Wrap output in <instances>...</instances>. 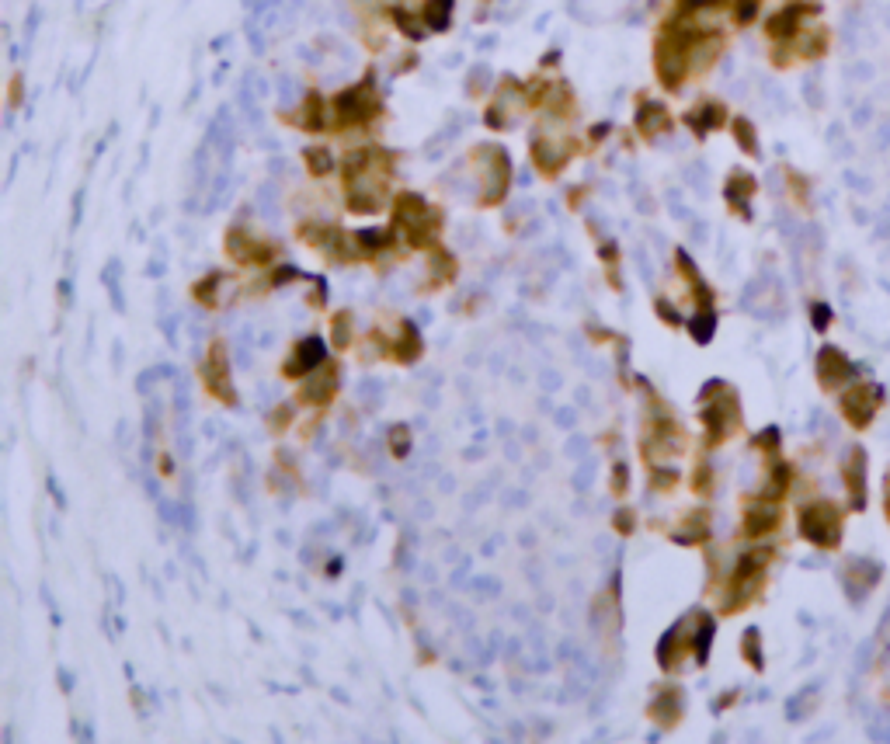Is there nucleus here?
<instances>
[{
	"label": "nucleus",
	"instance_id": "nucleus-1",
	"mask_svg": "<svg viewBox=\"0 0 890 744\" xmlns=\"http://www.w3.org/2000/svg\"><path fill=\"white\" fill-rule=\"evenodd\" d=\"M769 560H772L769 546H758V550L741 553V560L734 564V571H731V581H727V588H724V612H727V616H731V612H741L751 598L762 592L765 574H769Z\"/></svg>",
	"mask_w": 890,
	"mask_h": 744
},
{
	"label": "nucleus",
	"instance_id": "nucleus-2",
	"mask_svg": "<svg viewBox=\"0 0 890 744\" xmlns=\"http://www.w3.org/2000/svg\"><path fill=\"white\" fill-rule=\"evenodd\" d=\"M797 529H800V536H804L811 546L831 553V550H838V546H842L845 512L835 505V501H828V498L807 501V505L800 508V515H797Z\"/></svg>",
	"mask_w": 890,
	"mask_h": 744
},
{
	"label": "nucleus",
	"instance_id": "nucleus-3",
	"mask_svg": "<svg viewBox=\"0 0 890 744\" xmlns=\"http://www.w3.org/2000/svg\"><path fill=\"white\" fill-rule=\"evenodd\" d=\"M880 404H884V390H880L877 383H866V379L849 383L842 390V397H838V411H842V418L849 421V428H856V432H866V428L877 421Z\"/></svg>",
	"mask_w": 890,
	"mask_h": 744
},
{
	"label": "nucleus",
	"instance_id": "nucleus-4",
	"mask_svg": "<svg viewBox=\"0 0 890 744\" xmlns=\"http://www.w3.org/2000/svg\"><path fill=\"white\" fill-rule=\"evenodd\" d=\"M821 11L824 7L817 4V0H790V4H783L769 21H765V35L772 39V46H786V42H793L800 32H804L807 21L821 18Z\"/></svg>",
	"mask_w": 890,
	"mask_h": 744
},
{
	"label": "nucleus",
	"instance_id": "nucleus-5",
	"mask_svg": "<svg viewBox=\"0 0 890 744\" xmlns=\"http://www.w3.org/2000/svg\"><path fill=\"white\" fill-rule=\"evenodd\" d=\"M397 226H404L414 247H428L439 237V213L425 206L418 195H400L397 199Z\"/></svg>",
	"mask_w": 890,
	"mask_h": 744
},
{
	"label": "nucleus",
	"instance_id": "nucleus-6",
	"mask_svg": "<svg viewBox=\"0 0 890 744\" xmlns=\"http://www.w3.org/2000/svg\"><path fill=\"white\" fill-rule=\"evenodd\" d=\"M842 484L849 494L852 512H866V494H870V456L863 446H849L842 459Z\"/></svg>",
	"mask_w": 890,
	"mask_h": 744
},
{
	"label": "nucleus",
	"instance_id": "nucleus-7",
	"mask_svg": "<svg viewBox=\"0 0 890 744\" xmlns=\"http://www.w3.org/2000/svg\"><path fill=\"white\" fill-rule=\"evenodd\" d=\"M699 418H703L706 425V435H710V446H720L724 439H731V432L741 425V407H738V393L727 386L724 397L717 400V404L703 407L699 411Z\"/></svg>",
	"mask_w": 890,
	"mask_h": 744
},
{
	"label": "nucleus",
	"instance_id": "nucleus-8",
	"mask_svg": "<svg viewBox=\"0 0 890 744\" xmlns=\"http://www.w3.org/2000/svg\"><path fill=\"white\" fill-rule=\"evenodd\" d=\"M856 366L849 362V355L842 352V348L835 345H824L821 352H817V383H821V390H842V386L856 383Z\"/></svg>",
	"mask_w": 890,
	"mask_h": 744
},
{
	"label": "nucleus",
	"instance_id": "nucleus-9",
	"mask_svg": "<svg viewBox=\"0 0 890 744\" xmlns=\"http://www.w3.org/2000/svg\"><path fill=\"white\" fill-rule=\"evenodd\" d=\"M779 525H783V508H779V501L758 494V498L748 505V512H744V536L748 539L772 536Z\"/></svg>",
	"mask_w": 890,
	"mask_h": 744
},
{
	"label": "nucleus",
	"instance_id": "nucleus-10",
	"mask_svg": "<svg viewBox=\"0 0 890 744\" xmlns=\"http://www.w3.org/2000/svg\"><path fill=\"white\" fill-rule=\"evenodd\" d=\"M369 115H376V98H372L369 87H352V91L338 94L334 98V119L341 126H355V122H366Z\"/></svg>",
	"mask_w": 890,
	"mask_h": 744
},
{
	"label": "nucleus",
	"instance_id": "nucleus-11",
	"mask_svg": "<svg viewBox=\"0 0 890 744\" xmlns=\"http://www.w3.org/2000/svg\"><path fill=\"white\" fill-rule=\"evenodd\" d=\"M842 585L845 592H849V598H866L880 585V564H873V560L866 557H852L849 564L842 567Z\"/></svg>",
	"mask_w": 890,
	"mask_h": 744
},
{
	"label": "nucleus",
	"instance_id": "nucleus-12",
	"mask_svg": "<svg viewBox=\"0 0 890 744\" xmlns=\"http://www.w3.org/2000/svg\"><path fill=\"white\" fill-rule=\"evenodd\" d=\"M206 379L216 397L226 400V404H237V393H233V383H230V366H226V348L220 341L213 345V355H209L206 362Z\"/></svg>",
	"mask_w": 890,
	"mask_h": 744
},
{
	"label": "nucleus",
	"instance_id": "nucleus-13",
	"mask_svg": "<svg viewBox=\"0 0 890 744\" xmlns=\"http://www.w3.org/2000/svg\"><path fill=\"white\" fill-rule=\"evenodd\" d=\"M758 192V181L751 178L748 171H731L724 185V199L731 202V209L741 216V220H751V195Z\"/></svg>",
	"mask_w": 890,
	"mask_h": 744
},
{
	"label": "nucleus",
	"instance_id": "nucleus-14",
	"mask_svg": "<svg viewBox=\"0 0 890 744\" xmlns=\"http://www.w3.org/2000/svg\"><path fill=\"white\" fill-rule=\"evenodd\" d=\"M651 713H654V720H658L661 727H675L678 717L685 713V692L678 689V685H665V689L654 696Z\"/></svg>",
	"mask_w": 890,
	"mask_h": 744
},
{
	"label": "nucleus",
	"instance_id": "nucleus-15",
	"mask_svg": "<svg viewBox=\"0 0 890 744\" xmlns=\"http://www.w3.org/2000/svg\"><path fill=\"white\" fill-rule=\"evenodd\" d=\"M685 122H689L696 136L717 133V129H724V122H727V108L720 105V101H699V105L685 115Z\"/></svg>",
	"mask_w": 890,
	"mask_h": 744
},
{
	"label": "nucleus",
	"instance_id": "nucleus-16",
	"mask_svg": "<svg viewBox=\"0 0 890 744\" xmlns=\"http://www.w3.org/2000/svg\"><path fill=\"white\" fill-rule=\"evenodd\" d=\"M324 359H327V352H324V341H320V338H306V341H299V345H296V355L286 362V376H303V372L317 369Z\"/></svg>",
	"mask_w": 890,
	"mask_h": 744
},
{
	"label": "nucleus",
	"instance_id": "nucleus-17",
	"mask_svg": "<svg viewBox=\"0 0 890 744\" xmlns=\"http://www.w3.org/2000/svg\"><path fill=\"white\" fill-rule=\"evenodd\" d=\"M637 126L644 129L647 136L665 133V129H671L668 108L661 105V101H640V108H637Z\"/></svg>",
	"mask_w": 890,
	"mask_h": 744
},
{
	"label": "nucleus",
	"instance_id": "nucleus-18",
	"mask_svg": "<svg viewBox=\"0 0 890 744\" xmlns=\"http://www.w3.org/2000/svg\"><path fill=\"white\" fill-rule=\"evenodd\" d=\"M334 390H338V369H327V372H320V376L306 379L303 400H310V404H327V400L334 397Z\"/></svg>",
	"mask_w": 890,
	"mask_h": 744
},
{
	"label": "nucleus",
	"instance_id": "nucleus-19",
	"mask_svg": "<svg viewBox=\"0 0 890 744\" xmlns=\"http://www.w3.org/2000/svg\"><path fill=\"white\" fill-rule=\"evenodd\" d=\"M713 633H717V623H713V616L699 612V630L692 633V640H689V651H692V658H696V665H706V661H710Z\"/></svg>",
	"mask_w": 890,
	"mask_h": 744
},
{
	"label": "nucleus",
	"instance_id": "nucleus-20",
	"mask_svg": "<svg viewBox=\"0 0 890 744\" xmlns=\"http://www.w3.org/2000/svg\"><path fill=\"white\" fill-rule=\"evenodd\" d=\"M689 331H692V338H696L699 345H710L713 331H717V313H713V306H703V310L689 320Z\"/></svg>",
	"mask_w": 890,
	"mask_h": 744
},
{
	"label": "nucleus",
	"instance_id": "nucleus-21",
	"mask_svg": "<svg viewBox=\"0 0 890 744\" xmlns=\"http://www.w3.org/2000/svg\"><path fill=\"white\" fill-rule=\"evenodd\" d=\"M532 157H536V164L543 167L546 174H553V171H560V167H564V150H557L553 143H546V140L532 143Z\"/></svg>",
	"mask_w": 890,
	"mask_h": 744
},
{
	"label": "nucleus",
	"instance_id": "nucleus-22",
	"mask_svg": "<svg viewBox=\"0 0 890 744\" xmlns=\"http://www.w3.org/2000/svg\"><path fill=\"white\" fill-rule=\"evenodd\" d=\"M710 536V515L706 512H696L689 515V525H685V532H675V543H703V539Z\"/></svg>",
	"mask_w": 890,
	"mask_h": 744
},
{
	"label": "nucleus",
	"instance_id": "nucleus-23",
	"mask_svg": "<svg viewBox=\"0 0 890 744\" xmlns=\"http://www.w3.org/2000/svg\"><path fill=\"white\" fill-rule=\"evenodd\" d=\"M783 174H786V188H790V199H797L800 209H811V181L800 171H790V167H786Z\"/></svg>",
	"mask_w": 890,
	"mask_h": 744
},
{
	"label": "nucleus",
	"instance_id": "nucleus-24",
	"mask_svg": "<svg viewBox=\"0 0 890 744\" xmlns=\"http://www.w3.org/2000/svg\"><path fill=\"white\" fill-rule=\"evenodd\" d=\"M741 651H744V661H748V665L755 668V671L765 668V661H762V633H758L755 626H751V630H744Z\"/></svg>",
	"mask_w": 890,
	"mask_h": 744
},
{
	"label": "nucleus",
	"instance_id": "nucleus-25",
	"mask_svg": "<svg viewBox=\"0 0 890 744\" xmlns=\"http://www.w3.org/2000/svg\"><path fill=\"white\" fill-rule=\"evenodd\" d=\"M734 140H738V147L748 153V157H758V133L755 126H751L748 119H734Z\"/></svg>",
	"mask_w": 890,
	"mask_h": 744
},
{
	"label": "nucleus",
	"instance_id": "nucleus-26",
	"mask_svg": "<svg viewBox=\"0 0 890 744\" xmlns=\"http://www.w3.org/2000/svg\"><path fill=\"white\" fill-rule=\"evenodd\" d=\"M418 355H421V338H418V327H414L411 320H407V324H404V338L397 341V359L411 362V359H418Z\"/></svg>",
	"mask_w": 890,
	"mask_h": 744
},
{
	"label": "nucleus",
	"instance_id": "nucleus-27",
	"mask_svg": "<svg viewBox=\"0 0 890 744\" xmlns=\"http://www.w3.org/2000/svg\"><path fill=\"white\" fill-rule=\"evenodd\" d=\"M449 11H452V0H428V7H425L428 28H435V32L449 28Z\"/></svg>",
	"mask_w": 890,
	"mask_h": 744
},
{
	"label": "nucleus",
	"instance_id": "nucleus-28",
	"mask_svg": "<svg viewBox=\"0 0 890 744\" xmlns=\"http://www.w3.org/2000/svg\"><path fill=\"white\" fill-rule=\"evenodd\" d=\"M303 126L306 129H324V101L317 98V94H306V112H303Z\"/></svg>",
	"mask_w": 890,
	"mask_h": 744
},
{
	"label": "nucleus",
	"instance_id": "nucleus-29",
	"mask_svg": "<svg viewBox=\"0 0 890 744\" xmlns=\"http://www.w3.org/2000/svg\"><path fill=\"white\" fill-rule=\"evenodd\" d=\"M390 449H393V456H397V459H407V452H411V428H407V425H393Z\"/></svg>",
	"mask_w": 890,
	"mask_h": 744
},
{
	"label": "nucleus",
	"instance_id": "nucleus-30",
	"mask_svg": "<svg viewBox=\"0 0 890 744\" xmlns=\"http://www.w3.org/2000/svg\"><path fill=\"white\" fill-rule=\"evenodd\" d=\"M352 341V313H338L334 317V348H345Z\"/></svg>",
	"mask_w": 890,
	"mask_h": 744
},
{
	"label": "nucleus",
	"instance_id": "nucleus-31",
	"mask_svg": "<svg viewBox=\"0 0 890 744\" xmlns=\"http://www.w3.org/2000/svg\"><path fill=\"white\" fill-rule=\"evenodd\" d=\"M758 7H762V0H738V4H734V21H738V25H751V21L758 18Z\"/></svg>",
	"mask_w": 890,
	"mask_h": 744
},
{
	"label": "nucleus",
	"instance_id": "nucleus-32",
	"mask_svg": "<svg viewBox=\"0 0 890 744\" xmlns=\"http://www.w3.org/2000/svg\"><path fill=\"white\" fill-rule=\"evenodd\" d=\"M692 487L699 494H710L713 491V466L710 463H699V470L692 473Z\"/></svg>",
	"mask_w": 890,
	"mask_h": 744
},
{
	"label": "nucleus",
	"instance_id": "nucleus-33",
	"mask_svg": "<svg viewBox=\"0 0 890 744\" xmlns=\"http://www.w3.org/2000/svg\"><path fill=\"white\" fill-rule=\"evenodd\" d=\"M306 160H310L313 174H327L334 167V160H331V153H327V150H306Z\"/></svg>",
	"mask_w": 890,
	"mask_h": 744
},
{
	"label": "nucleus",
	"instance_id": "nucleus-34",
	"mask_svg": "<svg viewBox=\"0 0 890 744\" xmlns=\"http://www.w3.org/2000/svg\"><path fill=\"white\" fill-rule=\"evenodd\" d=\"M379 397H383V386H379L376 379H362V383H359V400H366L369 407H376Z\"/></svg>",
	"mask_w": 890,
	"mask_h": 744
},
{
	"label": "nucleus",
	"instance_id": "nucleus-35",
	"mask_svg": "<svg viewBox=\"0 0 890 744\" xmlns=\"http://www.w3.org/2000/svg\"><path fill=\"white\" fill-rule=\"evenodd\" d=\"M393 21H397V25L404 28V32H407V39H421V35H425V28H421V25H414V21H411V14H407V11H393Z\"/></svg>",
	"mask_w": 890,
	"mask_h": 744
},
{
	"label": "nucleus",
	"instance_id": "nucleus-36",
	"mask_svg": "<svg viewBox=\"0 0 890 744\" xmlns=\"http://www.w3.org/2000/svg\"><path fill=\"white\" fill-rule=\"evenodd\" d=\"M811 317H814V331H828V327H831V306L828 303H814Z\"/></svg>",
	"mask_w": 890,
	"mask_h": 744
},
{
	"label": "nucleus",
	"instance_id": "nucleus-37",
	"mask_svg": "<svg viewBox=\"0 0 890 744\" xmlns=\"http://www.w3.org/2000/svg\"><path fill=\"white\" fill-rule=\"evenodd\" d=\"M386 240H390V233H386V230H362L359 233V244L362 247H383Z\"/></svg>",
	"mask_w": 890,
	"mask_h": 744
},
{
	"label": "nucleus",
	"instance_id": "nucleus-38",
	"mask_svg": "<svg viewBox=\"0 0 890 744\" xmlns=\"http://www.w3.org/2000/svg\"><path fill=\"white\" fill-rule=\"evenodd\" d=\"M755 446H758V449H769V452H776V449H779V428H765V432L755 439Z\"/></svg>",
	"mask_w": 890,
	"mask_h": 744
},
{
	"label": "nucleus",
	"instance_id": "nucleus-39",
	"mask_svg": "<svg viewBox=\"0 0 890 744\" xmlns=\"http://www.w3.org/2000/svg\"><path fill=\"white\" fill-rule=\"evenodd\" d=\"M675 484V470H661V466H654V477H651V487L658 491V487H671Z\"/></svg>",
	"mask_w": 890,
	"mask_h": 744
},
{
	"label": "nucleus",
	"instance_id": "nucleus-40",
	"mask_svg": "<svg viewBox=\"0 0 890 744\" xmlns=\"http://www.w3.org/2000/svg\"><path fill=\"white\" fill-rule=\"evenodd\" d=\"M616 529L623 532V536H630V532L637 529V522H633V512H630V508H623V512H616Z\"/></svg>",
	"mask_w": 890,
	"mask_h": 744
},
{
	"label": "nucleus",
	"instance_id": "nucleus-41",
	"mask_svg": "<svg viewBox=\"0 0 890 744\" xmlns=\"http://www.w3.org/2000/svg\"><path fill=\"white\" fill-rule=\"evenodd\" d=\"M626 487H630V470H626V463H616V487L612 491L626 494Z\"/></svg>",
	"mask_w": 890,
	"mask_h": 744
},
{
	"label": "nucleus",
	"instance_id": "nucleus-42",
	"mask_svg": "<svg viewBox=\"0 0 890 744\" xmlns=\"http://www.w3.org/2000/svg\"><path fill=\"white\" fill-rule=\"evenodd\" d=\"M279 87H282V105H293V98H296V80H293V77H279Z\"/></svg>",
	"mask_w": 890,
	"mask_h": 744
},
{
	"label": "nucleus",
	"instance_id": "nucleus-43",
	"mask_svg": "<svg viewBox=\"0 0 890 744\" xmlns=\"http://www.w3.org/2000/svg\"><path fill=\"white\" fill-rule=\"evenodd\" d=\"M592 477H595V466H592V463L581 466L578 477H574V487H588V484H592Z\"/></svg>",
	"mask_w": 890,
	"mask_h": 744
},
{
	"label": "nucleus",
	"instance_id": "nucleus-44",
	"mask_svg": "<svg viewBox=\"0 0 890 744\" xmlns=\"http://www.w3.org/2000/svg\"><path fill=\"white\" fill-rule=\"evenodd\" d=\"M658 313H661V317H665V320H671V324H682V317H678V313H675V306L665 303V299H658Z\"/></svg>",
	"mask_w": 890,
	"mask_h": 744
},
{
	"label": "nucleus",
	"instance_id": "nucleus-45",
	"mask_svg": "<svg viewBox=\"0 0 890 744\" xmlns=\"http://www.w3.org/2000/svg\"><path fill=\"white\" fill-rule=\"evenodd\" d=\"M884 519L890 525V466H887V473H884Z\"/></svg>",
	"mask_w": 890,
	"mask_h": 744
},
{
	"label": "nucleus",
	"instance_id": "nucleus-46",
	"mask_svg": "<svg viewBox=\"0 0 890 744\" xmlns=\"http://www.w3.org/2000/svg\"><path fill=\"white\" fill-rule=\"evenodd\" d=\"M49 491H53V498H56V505H67V498H63V491H60V484H56V477H49Z\"/></svg>",
	"mask_w": 890,
	"mask_h": 744
},
{
	"label": "nucleus",
	"instance_id": "nucleus-47",
	"mask_svg": "<svg viewBox=\"0 0 890 744\" xmlns=\"http://www.w3.org/2000/svg\"><path fill=\"white\" fill-rule=\"evenodd\" d=\"M164 334L171 341H178V320H164Z\"/></svg>",
	"mask_w": 890,
	"mask_h": 744
},
{
	"label": "nucleus",
	"instance_id": "nucleus-48",
	"mask_svg": "<svg viewBox=\"0 0 890 744\" xmlns=\"http://www.w3.org/2000/svg\"><path fill=\"white\" fill-rule=\"evenodd\" d=\"M585 449H588L585 439H571V446H567V452H571V456H578V452H585Z\"/></svg>",
	"mask_w": 890,
	"mask_h": 744
},
{
	"label": "nucleus",
	"instance_id": "nucleus-49",
	"mask_svg": "<svg viewBox=\"0 0 890 744\" xmlns=\"http://www.w3.org/2000/svg\"><path fill=\"white\" fill-rule=\"evenodd\" d=\"M557 421H560V425H564V428H571V425H574V411H557Z\"/></svg>",
	"mask_w": 890,
	"mask_h": 744
},
{
	"label": "nucleus",
	"instance_id": "nucleus-50",
	"mask_svg": "<svg viewBox=\"0 0 890 744\" xmlns=\"http://www.w3.org/2000/svg\"><path fill=\"white\" fill-rule=\"evenodd\" d=\"M543 386H546V390H553V386H560V376H553V372H543Z\"/></svg>",
	"mask_w": 890,
	"mask_h": 744
},
{
	"label": "nucleus",
	"instance_id": "nucleus-51",
	"mask_svg": "<svg viewBox=\"0 0 890 744\" xmlns=\"http://www.w3.org/2000/svg\"><path fill=\"white\" fill-rule=\"evenodd\" d=\"M338 571H341V560H334V564L327 567V578H338Z\"/></svg>",
	"mask_w": 890,
	"mask_h": 744
}]
</instances>
